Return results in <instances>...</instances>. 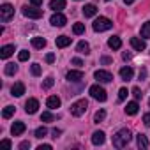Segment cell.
Returning a JSON list of instances; mask_svg holds the SVG:
<instances>
[{"instance_id":"17","label":"cell","mask_w":150,"mask_h":150,"mask_svg":"<svg viewBox=\"0 0 150 150\" xmlns=\"http://www.w3.org/2000/svg\"><path fill=\"white\" fill-rule=\"evenodd\" d=\"M65 7V0H51L50 2V9H53L55 13H60Z\"/></svg>"},{"instance_id":"28","label":"cell","mask_w":150,"mask_h":150,"mask_svg":"<svg viewBox=\"0 0 150 150\" xmlns=\"http://www.w3.org/2000/svg\"><path fill=\"white\" fill-rule=\"evenodd\" d=\"M18 72V65L16 64H7L6 65V74H9V76H13V74Z\"/></svg>"},{"instance_id":"14","label":"cell","mask_w":150,"mask_h":150,"mask_svg":"<svg viewBox=\"0 0 150 150\" xmlns=\"http://www.w3.org/2000/svg\"><path fill=\"white\" fill-rule=\"evenodd\" d=\"M65 78H67V81H80V80H83V72L81 71H69Z\"/></svg>"},{"instance_id":"50","label":"cell","mask_w":150,"mask_h":150,"mask_svg":"<svg viewBox=\"0 0 150 150\" xmlns=\"http://www.w3.org/2000/svg\"><path fill=\"white\" fill-rule=\"evenodd\" d=\"M106 2H110V0H106Z\"/></svg>"},{"instance_id":"19","label":"cell","mask_w":150,"mask_h":150,"mask_svg":"<svg viewBox=\"0 0 150 150\" xmlns=\"http://www.w3.org/2000/svg\"><path fill=\"white\" fill-rule=\"evenodd\" d=\"M55 42H57V48H67V46L71 44V37H67V35H58Z\"/></svg>"},{"instance_id":"1","label":"cell","mask_w":150,"mask_h":150,"mask_svg":"<svg viewBox=\"0 0 150 150\" xmlns=\"http://www.w3.org/2000/svg\"><path fill=\"white\" fill-rule=\"evenodd\" d=\"M131 131L129 129H120L115 136H113V146L115 148H124V146H127L129 145V141H131Z\"/></svg>"},{"instance_id":"36","label":"cell","mask_w":150,"mask_h":150,"mask_svg":"<svg viewBox=\"0 0 150 150\" xmlns=\"http://www.w3.org/2000/svg\"><path fill=\"white\" fill-rule=\"evenodd\" d=\"M127 94H129V92H127V88H120V90H118V99H120V101H124V99L127 97Z\"/></svg>"},{"instance_id":"24","label":"cell","mask_w":150,"mask_h":150,"mask_svg":"<svg viewBox=\"0 0 150 150\" xmlns=\"http://www.w3.org/2000/svg\"><path fill=\"white\" fill-rule=\"evenodd\" d=\"M32 46L37 48V50H42V48L46 46V39H44V37H34V39H32Z\"/></svg>"},{"instance_id":"48","label":"cell","mask_w":150,"mask_h":150,"mask_svg":"<svg viewBox=\"0 0 150 150\" xmlns=\"http://www.w3.org/2000/svg\"><path fill=\"white\" fill-rule=\"evenodd\" d=\"M60 132H62V131H60V129H53V138H57V136H58V134H60Z\"/></svg>"},{"instance_id":"7","label":"cell","mask_w":150,"mask_h":150,"mask_svg":"<svg viewBox=\"0 0 150 150\" xmlns=\"http://www.w3.org/2000/svg\"><path fill=\"white\" fill-rule=\"evenodd\" d=\"M94 78H96V80H99L101 83H110V81H113L111 72L103 71V69H99V71H96V72H94Z\"/></svg>"},{"instance_id":"8","label":"cell","mask_w":150,"mask_h":150,"mask_svg":"<svg viewBox=\"0 0 150 150\" xmlns=\"http://www.w3.org/2000/svg\"><path fill=\"white\" fill-rule=\"evenodd\" d=\"M50 23H51L53 27H64V25L67 23V18H65L62 13H55V14L50 18Z\"/></svg>"},{"instance_id":"27","label":"cell","mask_w":150,"mask_h":150,"mask_svg":"<svg viewBox=\"0 0 150 150\" xmlns=\"http://www.w3.org/2000/svg\"><path fill=\"white\" fill-rule=\"evenodd\" d=\"M141 37H145V39L150 37V21L143 23V27H141Z\"/></svg>"},{"instance_id":"40","label":"cell","mask_w":150,"mask_h":150,"mask_svg":"<svg viewBox=\"0 0 150 150\" xmlns=\"http://www.w3.org/2000/svg\"><path fill=\"white\" fill-rule=\"evenodd\" d=\"M46 62H48V64H53V62H55V55H53V53H48V55H46Z\"/></svg>"},{"instance_id":"43","label":"cell","mask_w":150,"mask_h":150,"mask_svg":"<svg viewBox=\"0 0 150 150\" xmlns=\"http://www.w3.org/2000/svg\"><path fill=\"white\" fill-rule=\"evenodd\" d=\"M37 150H51V145H39Z\"/></svg>"},{"instance_id":"47","label":"cell","mask_w":150,"mask_h":150,"mask_svg":"<svg viewBox=\"0 0 150 150\" xmlns=\"http://www.w3.org/2000/svg\"><path fill=\"white\" fill-rule=\"evenodd\" d=\"M145 76H146V71H145V69H141V71H139V80H143Z\"/></svg>"},{"instance_id":"45","label":"cell","mask_w":150,"mask_h":150,"mask_svg":"<svg viewBox=\"0 0 150 150\" xmlns=\"http://www.w3.org/2000/svg\"><path fill=\"white\" fill-rule=\"evenodd\" d=\"M122 58H124V60H131V58H132V55H131V53H127V51H125V53H124V55H122Z\"/></svg>"},{"instance_id":"46","label":"cell","mask_w":150,"mask_h":150,"mask_svg":"<svg viewBox=\"0 0 150 150\" xmlns=\"http://www.w3.org/2000/svg\"><path fill=\"white\" fill-rule=\"evenodd\" d=\"M101 62H103V64H110V62H111V58H110V57H103V58H101Z\"/></svg>"},{"instance_id":"12","label":"cell","mask_w":150,"mask_h":150,"mask_svg":"<svg viewBox=\"0 0 150 150\" xmlns=\"http://www.w3.org/2000/svg\"><path fill=\"white\" fill-rule=\"evenodd\" d=\"M23 94H25V85H23V83H14L13 88H11V96H14V97H21Z\"/></svg>"},{"instance_id":"25","label":"cell","mask_w":150,"mask_h":150,"mask_svg":"<svg viewBox=\"0 0 150 150\" xmlns=\"http://www.w3.org/2000/svg\"><path fill=\"white\" fill-rule=\"evenodd\" d=\"M138 146L139 148H148V145H150V141H148V138L145 136V134H138Z\"/></svg>"},{"instance_id":"13","label":"cell","mask_w":150,"mask_h":150,"mask_svg":"<svg viewBox=\"0 0 150 150\" xmlns=\"http://www.w3.org/2000/svg\"><path fill=\"white\" fill-rule=\"evenodd\" d=\"M14 53V46L13 44H6V46H2V50H0V58H9L11 55Z\"/></svg>"},{"instance_id":"3","label":"cell","mask_w":150,"mask_h":150,"mask_svg":"<svg viewBox=\"0 0 150 150\" xmlns=\"http://www.w3.org/2000/svg\"><path fill=\"white\" fill-rule=\"evenodd\" d=\"M94 30L96 32H104V30H110L111 27H113V23H111V20H108V18H104V16H99L96 21H94Z\"/></svg>"},{"instance_id":"41","label":"cell","mask_w":150,"mask_h":150,"mask_svg":"<svg viewBox=\"0 0 150 150\" xmlns=\"http://www.w3.org/2000/svg\"><path fill=\"white\" fill-rule=\"evenodd\" d=\"M30 4L35 6V7H39V6H42V0H30Z\"/></svg>"},{"instance_id":"31","label":"cell","mask_w":150,"mask_h":150,"mask_svg":"<svg viewBox=\"0 0 150 150\" xmlns=\"http://www.w3.org/2000/svg\"><path fill=\"white\" fill-rule=\"evenodd\" d=\"M28 58H30V53H28L27 50H21V51L18 53V60H20V62H25V60H28Z\"/></svg>"},{"instance_id":"18","label":"cell","mask_w":150,"mask_h":150,"mask_svg":"<svg viewBox=\"0 0 150 150\" xmlns=\"http://www.w3.org/2000/svg\"><path fill=\"white\" fill-rule=\"evenodd\" d=\"M83 14H85V18H92V16L97 14V7H96L94 4H87V6L83 7Z\"/></svg>"},{"instance_id":"9","label":"cell","mask_w":150,"mask_h":150,"mask_svg":"<svg viewBox=\"0 0 150 150\" xmlns=\"http://www.w3.org/2000/svg\"><path fill=\"white\" fill-rule=\"evenodd\" d=\"M37 108H39V101H37V99H28V101L25 103V111H27L28 115H34V113L37 111Z\"/></svg>"},{"instance_id":"32","label":"cell","mask_w":150,"mask_h":150,"mask_svg":"<svg viewBox=\"0 0 150 150\" xmlns=\"http://www.w3.org/2000/svg\"><path fill=\"white\" fill-rule=\"evenodd\" d=\"M46 134H48V129H46V127H39V129H35V138L41 139V138H44Z\"/></svg>"},{"instance_id":"10","label":"cell","mask_w":150,"mask_h":150,"mask_svg":"<svg viewBox=\"0 0 150 150\" xmlns=\"http://www.w3.org/2000/svg\"><path fill=\"white\" fill-rule=\"evenodd\" d=\"M25 129H27V125L23 122H14L13 127H11V132H13V136H20V134L25 132Z\"/></svg>"},{"instance_id":"38","label":"cell","mask_w":150,"mask_h":150,"mask_svg":"<svg viewBox=\"0 0 150 150\" xmlns=\"http://www.w3.org/2000/svg\"><path fill=\"white\" fill-rule=\"evenodd\" d=\"M27 148H30V141H21L20 143V150H27Z\"/></svg>"},{"instance_id":"22","label":"cell","mask_w":150,"mask_h":150,"mask_svg":"<svg viewBox=\"0 0 150 150\" xmlns=\"http://www.w3.org/2000/svg\"><path fill=\"white\" fill-rule=\"evenodd\" d=\"M138 110H139V106H138V103H136V101L127 103V106H125V113H127V115H136V113H138Z\"/></svg>"},{"instance_id":"37","label":"cell","mask_w":150,"mask_h":150,"mask_svg":"<svg viewBox=\"0 0 150 150\" xmlns=\"http://www.w3.org/2000/svg\"><path fill=\"white\" fill-rule=\"evenodd\" d=\"M132 96H134L136 99H141V97H143V94H141V90H139L138 87H134V88H132Z\"/></svg>"},{"instance_id":"21","label":"cell","mask_w":150,"mask_h":150,"mask_svg":"<svg viewBox=\"0 0 150 150\" xmlns=\"http://www.w3.org/2000/svg\"><path fill=\"white\" fill-rule=\"evenodd\" d=\"M108 46H110L111 50H120V46H122V41H120V37H117V35L110 37V39H108Z\"/></svg>"},{"instance_id":"23","label":"cell","mask_w":150,"mask_h":150,"mask_svg":"<svg viewBox=\"0 0 150 150\" xmlns=\"http://www.w3.org/2000/svg\"><path fill=\"white\" fill-rule=\"evenodd\" d=\"M76 50H78V53H83V55H88V53H90V46H88V42H85V41H80L78 46H76Z\"/></svg>"},{"instance_id":"39","label":"cell","mask_w":150,"mask_h":150,"mask_svg":"<svg viewBox=\"0 0 150 150\" xmlns=\"http://www.w3.org/2000/svg\"><path fill=\"white\" fill-rule=\"evenodd\" d=\"M143 122H145L146 127H150V113H145L143 115Z\"/></svg>"},{"instance_id":"26","label":"cell","mask_w":150,"mask_h":150,"mask_svg":"<svg viewBox=\"0 0 150 150\" xmlns=\"http://www.w3.org/2000/svg\"><path fill=\"white\" fill-rule=\"evenodd\" d=\"M14 111H16L14 106H6L4 111H2V117H4V118H11V117L14 115Z\"/></svg>"},{"instance_id":"16","label":"cell","mask_w":150,"mask_h":150,"mask_svg":"<svg viewBox=\"0 0 150 150\" xmlns=\"http://www.w3.org/2000/svg\"><path fill=\"white\" fill-rule=\"evenodd\" d=\"M132 76H134V71H132V67H122V69H120V78H122V80L129 81Z\"/></svg>"},{"instance_id":"35","label":"cell","mask_w":150,"mask_h":150,"mask_svg":"<svg viewBox=\"0 0 150 150\" xmlns=\"http://www.w3.org/2000/svg\"><path fill=\"white\" fill-rule=\"evenodd\" d=\"M32 74H34V76H39V74H41V65L39 64H32Z\"/></svg>"},{"instance_id":"30","label":"cell","mask_w":150,"mask_h":150,"mask_svg":"<svg viewBox=\"0 0 150 150\" xmlns=\"http://www.w3.org/2000/svg\"><path fill=\"white\" fill-rule=\"evenodd\" d=\"M104 118H106V111H104V110L96 111V115H94V122H97V124H99V122H103Z\"/></svg>"},{"instance_id":"51","label":"cell","mask_w":150,"mask_h":150,"mask_svg":"<svg viewBox=\"0 0 150 150\" xmlns=\"http://www.w3.org/2000/svg\"><path fill=\"white\" fill-rule=\"evenodd\" d=\"M148 104H150V101H148Z\"/></svg>"},{"instance_id":"11","label":"cell","mask_w":150,"mask_h":150,"mask_svg":"<svg viewBox=\"0 0 150 150\" xmlns=\"http://www.w3.org/2000/svg\"><path fill=\"white\" fill-rule=\"evenodd\" d=\"M131 46H132L136 51H143V50L146 48L145 41H143V39H139V37H132V39H131Z\"/></svg>"},{"instance_id":"20","label":"cell","mask_w":150,"mask_h":150,"mask_svg":"<svg viewBox=\"0 0 150 150\" xmlns=\"http://www.w3.org/2000/svg\"><path fill=\"white\" fill-rule=\"evenodd\" d=\"M60 97H57V96H51V97H48V101H46V106L50 108V110H55V108H58L60 106Z\"/></svg>"},{"instance_id":"29","label":"cell","mask_w":150,"mask_h":150,"mask_svg":"<svg viewBox=\"0 0 150 150\" xmlns=\"http://www.w3.org/2000/svg\"><path fill=\"white\" fill-rule=\"evenodd\" d=\"M72 32L76 34V35H81V34L85 32V25H83V23H74V27H72Z\"/></svg>"},{"instance_id":"4","label":"cell","mask_w":150,"mask_h":150,"mask_svg":"<svg viewBox=\"0 0 150 150\" xmlns=\"http://www.w3.org/2000/svg\"><path fill=\"white\" fill-rule=\"evenodd\" d=\"M90 96H92L96 101H99V103H104V101L108 99L106 90H104L101 85H92V87H90Z\"/></svg>"},{"instance_id":"5","label":"cell","mask_w":150,"mask_h":150,"mask_svg":"<svg viewBox=\"0 0 150 150\" xmlns=\"http://www.w3.org/2000/svg\"><path fill=\"white\" fill-rule=\"evenodd\" d=\"M21 13H23V16H27V18H30V20H39V18H42V11L37 9L35 6H34V7L23 6V7H21Z\"/></svg>"},{"instance_id":"34","label":"cell","mask_w":150,"mask_h":150,"mask_svg":"<svg viewBox=\"0 0 150 150\" xmlns=\"http://www.w3.org/2000/svg\"><path fill=\"white\" fill-rule=\"evenodd\" d=\"M53 83H55V80H53L51 76H48V78L44 80V83H42V88H51V87H53Z\"/></svg>"},{"instance_id":"33","label":"cell","mask_w":150,"mask_h":150,"mask_svg":"<svg viewBox=\"0 0 150 150\" xmlns=\"http://www.w3.org/2000/svg\"><path fill=\"white\" fill-rule=\"evenodd\" d=\"M41 122H53V115H51L50 111H44V113L41 115Z\"/></svg>"},{"instance_id":"49","label":"cell","mask_w":150,"mask_h":150,"mask_svg":"<svg viewBox=\"0 0 150 150\" xmlns=\"http://www.w3.org/2000/svg\"><path fill=\"white\" fill-rule=\"evenodd\" d=\"M132 2H134V0H124V4H125V6H129V4H132Z\"/></svg>"},{"instance_id":"42","label":"cell","mask_w":150,"mask_h":150,"mask_svg":"<svg viewBox=\"0 0 150 150\" xmlns=\"http://www.w3.org/2000/svg\"><path fill=\"white\" fill-rule=\"evenodd\" d=\"M2 145H4L6 148H11V146H13V143H11L9 139H2Z\"/></svg>"},{"instance_id":"6","label":"cell","mask_w":150,"mask_h":150,"mask_svg":"<svg viewBox=\"0 0 150 150\" xmlns=\"http://www.w3.org/2000/svg\"><path fill=\"white\" fill-rule=\"evenodd\" d=\"M13 16H14V7H13V6L4 4L2 7H0V20H2L4 23H7Z\"/></svg>"},{"instance_id":"15","label":"cell","mask_w":150,"mask_h":150,"mask_svg":"<svg viewBox=\"0 0 150 150\" xmlns=\"http://www.w3.org/2000/svg\"><path fill=\"white\" fill-rule=\"evenodd\" d=\"M104 139H106V138H104V132H103V131H96V132L92 134V143H94L96 146L103 145V143H104Z\"/></svg>"},{"instance_id":"44","label":"cell","mask_w":150,"mask_h":150,"mask_svg":"<svg viewBox=\"0 0 150 150\" xmlns=\"http://www.w3.org/2000/svg\"><path fill=\"white\" fill-rule=\"evenodd\" d=\"M72 64H74V65H83L81 58H72Z\"/></svg>"},{"instance_id":"2","label":"cell","mask_w":150,"mask_h":150,"mask_svg":"<svg viewBox=\"0 0 150 150\" xmlns=\"http://www.w3.org/2000/svg\"><path fill=\"white\" fill-rule=\"evenodd\" d=\"M87 108H88L87 99H80V101L74 103V104H71V115H74V117H81V115L87 111Z\"/></svg>"}]
</instances>
